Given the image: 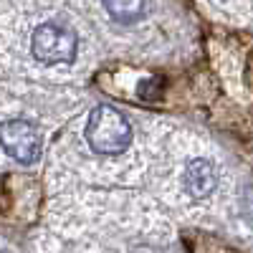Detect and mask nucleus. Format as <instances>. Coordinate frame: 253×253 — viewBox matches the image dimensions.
Masks as SVG:
<instances>
[{"mask_svg": "<svg viewBox=\"0 0 253 253\" xmlns=\"http://www.w3.org/2000/svg\"><path fill=\"white\" fill-rule=\"evenodd\" d=\"M86 142L99 155H122L132 142V126L114 107H96L89 114Z\"/></svg>", "mask_w": 253, "mask_h": 253, "instance_id": "obj_1", "label": "nucleus"}, {"mask_svg": "<svg viewBox=\"0 0 253 253\" xmlns=\"http://www.w3.org/2000/svg\"><path fill=\"white\" fill-rule=\"evenodd\" d=\"M31 48L41 63H71L76 58V33L58 23H43L33 31Z\"/></svg>", "mask_w": 253, "mask_h": 253, "instance_id": "obj_2", "label": "nucleus"}, {"mask_svg": "<svg viewBox=\"0 0 253 253\" xmlns=\"http://www.w3.org/2000/svg\"><path fill=\"white\" fill-rule=\"evenodd\" d=\"M0 147L23 165H33L41 157V137L33 124L23 119H8L0 124Z\"/></svg>", "mask_w": 253, "mask_h": 253, "instance_id": "obj_3", "label": "nucleus"}, {"mask_svg": "<svg viewBox=\"0 0 253 253\" xmlns=\"http://www.w3.org/2000/svg\"><path fill=\"white\" fill-rule=\"evenodd\" d=\"M215 182H218L215 167L210 165L208 160H193L185 167V172H182V185L187 190V195L195 198V200L208 198L215 190Z\"/></svg>", "mask_w": 253, "mask_h": 253, "instance_id": "obj_4", "label": "nucleus"}, {"mask_svg": "<svg viewBox=\"0 0 253 253\" xmlns=\"http://www.w3.org/2000/svg\"><path fill=\"white\" fill-rule=\"evenodd\" d=\"M101 3L117 23H134L144 13V0H101Z\"/></svg>", "mask_w": 253, "mask_h": 253, "instance_id": "obj_5", "label": "nucleus"}]
</instances>
